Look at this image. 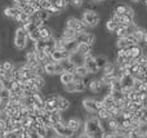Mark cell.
<instances>
[{
    "instance_id": "ee69618b",
    "label": "cell",
    "mask_w": 147,
    "mask_h": 138,
    "mask_svg": "<svg viewBox=\"0 0 147 138\" xmlns=\"http://www.w3.org/2000/svg\"><path fill=\"white\" fill-rule=\"evenodd\" d=\"M21 138H31L30 136H28V133H27V132H26V133L25 134H23V136L22 137H21Z\"/></svg>"
},
{
    "instance_id": "b9f144b4",
    "label": "cell",
    "mask_w": 147,
    "mask_h": 138,
    "mask_svg": "<svg viewBox=\"0 0 147 138\" xmlns=\"http://www.w3.org/2000/svg\"><path fill=\"white\" fill-rule=\"evenodd\" d=\"M103 138H114V134H112V133H106Z\"/></svg>"
},
{
    "instance_id": "d6986e66",
    "label": "cell",
    "mask_w": 147,
    "mask_h": 138,
    "mask_svg": "<svg viewBox=\"0 0 147 138\" xmlns=\"http://www.w3.org/2000/svg\"><path fill=\"white\" fill-rule=\"evenodd\" d=\"M58 79L62 85H66V84H70V83H74L78 77L75 76V74H71V72H62Z\"/></svg>"
},
{
    "instance_id": "4dcf8cb0",
    "label": "cell",
    "mask_w": 147,
    "mask_h": 138,
    "mask_svg": "<svg viewBox=\"0 0 147 138\" xmlns=\"http://www.w3.org/2000/svg\"><path fill=\"white\" fill-rule=\"evenodd\" d=\"M61 65H62V67H63V71H65V72H71V74H74V72H75L76 66L72 63L71 61H70V59L62 61V62H61Z\"/></svg>"
},
{
    "instance_id": "8992f818",
    "label": "cell",
    "mask_w": 147,
    "mask_h": 138,
    "mask_svg": "<svg viewBox=\"0 0 147 138\" xmlns=\"http://www.w3.org/2000/svg\"><path fill=\"white\" fill-rule=\"evenodd\" d=\"M43 69H44V74L49 75V76H54V75H61L63 71V67H62L61 63L58 62H53L51 58L43 65Z\"/></svg>"
},
{
    "instance_id": "7c38bea8",
    "label": "cell",
    "mask_w": 147,
    "mask_h": 138,
    "mask_svg": "<svg viewBox=\"0 0 147 138\" xmlns=\"http://www.w3.org/2000/svg\"><path fill=\"white\" fill-rule=\"evenodd\" d=\"M21 12H22V10L18 9V8L16 7L14 4L8 5V7L3 8V15H4L5 18H9V20H12L13 22L17 20V17L21 14Z\"/></svg>"
},
{
    "instance_id": "5b68a950",
    "label": "cell",
    "mask_w": 147,
    "mask_h": 138,
    "mask_svg": "<svg viewBox=\"0 0 147 138\" xmlns=\"http://www.w3.org/2000/svg\"><path fill=\"white\" fill-rule=\"evenodd\" d=\"M66 27L71 28V30H74L76 34H83V32H86L88 30V27H86L85 25H84V22L81 21V18L79 17H74V15H71V17H67L66 20Z\"/></svg>"
},
{
    "instance_id": "8fae6325",
    "label": "cell",
    "mask_w": 147,
    "mask_h": 138,
    "mask_svg": "<svg viewBox=\"0 0 147 138\" xmlns=\"http://www.w3.org/2000/svg\"><path fill=\"white\" fill-rule=\"evenodd\" d=\"M119 20L120 18L115 14H111L109 18L106 20V23H105V30H106L107 34H114L115 31L119 28Z\"/></svg>"
},
{
    "instance_id": "d6a6232c",
    "label": "cell",
    "mask_w": 147,
    "mask_h": 138,
    "mask_svg": "<svg viewBox=\"0 0 147 138\" xmlns=\"http://www.w3.org/2000/svg\"><path fill=\"white\" fill-rule=\"evenodd\" d=\"M114 35L116 36V39L127 38V36L129 35V32H128V27H120V26H119V28H117V30L114 32Z\"/></svg>"
},
{
    "instance_id": "ab89813d",
    "label": "cell",
    "mask_w": 147,
    "mask_h": 138,
    "mask_svg": "<svg viewBox=\"0 0 147 138\" xmlns=\"http://www.w3.org/2000/svg\"><path fill=\"white\" fill-rule=\"evenodd\" d=\"M105 1H107V0H90V3L92 4H103Z\"/></svg>"
},
{
    "instance_id": "7402d4cb",
    "label": "cell",
    "mask_w": 147,
    "mask_h": 138,
    "mask_svg": "<svg viewBox=\"0 0 147 138\" xmlns=\"http://www.w3.org/2000/svg\"><path fill=\"white\" fill-rule=\"evenodd\" d=\"M102 102V106H103V108H106V110H111L112 107H114L115 105H116V101L114 100V98L111 97V94H105V97L101 100Z\"/></svg>"
},
{
    "instance_id": "f35d334b",
    "label": "cell",
    "mask_w": 147,
    "mask_h": 138,
    "mask_svg": "<svg viewBox=\"0 0 147 138\" xmlns=\"http://www.w3.org/2000/svg\"><path fill=\"white\" fill-rule=\"evenodd\" d=\"M27 133H28V136H30L31 138H43V137H40L38 134V132L36 131H34V129H28L27 131Z\"/></svg>"
},
{
    "instance_id": "4316f807",
    "label": "cell",
    "mask_w": 147,
    "mask_h": 138,
    "mask_svg": "<svg viewBox=\"0 0 147 138\" xmlns=\"http://www.w3.org/2000/svg\"><path fill=\"white\" fill-rule=\"evenodd\" d=\"M115 46H116V49H127L132 46V44L128 40V38H120L115 40Z\"/></svg>"
},
{
    "instance_id": "cb8c5ba5",
    "label": "cell",
    "mask_w": 147,
    "mask_h": 138,
    "mask_svg": "<svg viewBox=\"0 0 147 138\" xmlns=\"http://www.w3.org/2000/svg\"><path fill=\"white\" fill-rule=\"evenodd\" d=\"M116 69H117V66H116V63H115V59H114V61H111V59H110L109 63H107L106 66H105V69L102 70V74H103V75H115ZM115 77H116V76H115Z\"/></svg>"
},
{
    "instance_id": "ac0fdd59",
    "label": "cell",
    "mask_w": 147,
    "mask_h": 138,
    "mask_svg": "<svg viewBox=\"0 0 147 138\" xmlns=\"http://www.w3.org/2000/svg\"><path fill=\"white\" fill-rule=\"evenodd\" d=\"M70 106H71V102L67 98L58 94V97H57V108H58V111L65 112V111H67L70 108Z\"/></svg>"
},
{
    "instance_id": "52a82bcc",
    "label": "cell",
    "mask_w": 147,
    "mask_h": 138,
    "mask_svg": "<svg viewBox=\"0 0 147 138\" xmlns=\"http://www.w3.org/2000/svg\"><path fill=\"white\" fill-rule=\"evenodd\" d=\"M53 129H54V132H56V136L59 138H72L76 136V133H74L71 129L66 125V120H65L63 123L53 125Z\"/></svg>"
},
{
    "instance_id": "44dd1931",
    "label": "cell",
    "mask_w": 147,
    "mask_h": 138,
    "mask_svg": "<svg viewBox=\"0 0 147 138\" xmlns=\"http://www.w3.org/2000/svg\"><path fill=\"white\" fill-rule=\"evenodd\" d=\"M94 59H96L97 67L99 69V71H102V70L105 69V66H106L110 61V58L106 54H97V56H94Z\"/></svg>"
},
{
    "instance_id": "816d5d0a",
    "label": "cell",
    "mask_w": 147,
    "mask_h": 138,
    "mask_svg": "<svg viewBox=\"0 0 147 138\" xmlns=\"http://www.w3.org/2000/svg\"><path fill=\"white\" fill-rule=\"evenodd\" d=\"M53 138H59V137H53Z\"/></svg>"
},
{
    "instance_id": "8d00e7d4",
    "label": "cell",
    "mask_w": 147,
    "mask_h": 138,
    "mask_svg": "<svg viewBox=\"0 0 147 138\" xmlns=\"http://www.w3.org/2000/svg\"><path fill=\"white\" fill-rule=\"evenodd\" d=\"M84 4H85L84 0H74V1L71 3V7H74L75 9H79V8H81Z\"/></svg>"
},
{
    "instance_id": "3957f363",
    "label": "cell",
    "mask_w": 147,
    "mask_h": 138,
    "mask_svg": "<svg viewBox=\"0 0 147 138\" xmlns=\"http://www.w3.org/2000/svg\"><path fill=\"white\" fill-rule=\"evenodd\" d=\"M81 21L84 22V25L89 28H96L99 26L101 23V14H99L97 10L94 9H89V8H85L81 13Z\"/></svg>"
},
{
    "instance_id": "e0dca14e",
    "label": "cell",
    "mask_w": 147,
    "mask_h": 138,
    "mask_svg": "<svg viewBox=\"0 0 147 138\" xmlns=\"http://www.w3.org/2000/svg\"><path fill=\"white\" fill-rule=\"evenodd\" d=\"M76 36H78V34H76L74 30H71V28L66 27V26H65V27L62 28L61 34H59V38H61V39H63L65 41L75 40V39H76Z\"/></svg>"
},
{
    "instance_id": "9c48e42d",
    "label": "cell",
    "mask_w": 147,
    "mask_h": 138,
    "mask_svg": "<svg viewBox=\"0 0 147 138\" xmlns=\"http://www.w3.org/2000/svg\"><path fill=\"white\" fill-rule=\"evenodd\" d=\"M66 125L69 127L70 129H71L74 133L78 134L79 132H83V129H84V121L81 120L80 118H78V116H72V118H70L69 120H66Z\"/></svg>"
},
{
    "instance_id": "277c9868",
    "label": "cell",
    "mask_w": 147,
    "mask_h": 138,
    "mask_svg": "<svg viewBox=\"0 0 147 138\" xmlns=\"http://www.w3.org/2000/svg\"><path fill=\"white\" fill-rule=\"evenodd\" d=\"M81 106H83L84 111L86 114H90V115H97V112L103 107L101 101L94 100V98H84Z\"/></svg>"
},
{
    "instance_id": "e575fe53",
    "label": "cell",
    "mask_w": 147,
    "mask_h": 138,
    "mask_svg": "<svg viewBox=\"0 0 147 138\" xmlns=\"http://www.w3.org/2000/svg\"><path fill=\"white\" fill-rule=\"evenodd\" d=\"M62 87H63L65 92L70 93V94H74V93H76V84H75V81L70 83V84H66V85H62Z\"/></svg>"
},
{
    "instance_id": "1f68e13d",
    "label": "cell",
    "mask_w": 147,
    "mask_h": 138,
    "mask_svg": "<svg viewBox=\"0 0 147 138\" xmlns=\"http://www.w3.org/2000/svg\"><path fill=\"white\" fill-rule=\"evenodd\" d=\"M96 116H97V118H98L101 121H106V120H109V119H111V114H110V111L106 110V108H103V107H102L101 110L97 112Z\"/></svg>"
},
{
    "instance_id": "60d3db41",
    "label": "cell",
    "mask_w": 147,
    "mask_h": 138,
    "mask_svg": "<svg viewBox=\"0 0 147 138\" xmlns=\"http://www.w3.org/2000/svg\"><path fill=\"white\" fill-rule=\"evenodd\" d=\"M76 138H89V136H86V134L84 133V132H80V133H79L78 136H76Z\"/></svg>"
},
{
    "instance_id": "9a60e30c",
    "label": "cell",
    "mask_w": 147,
    "mask_h": 138,
    "mask_svg": "<svg viewBox=\"0 0 147 138\" xmlns=\"http://www.w3.org/2000/svg\"><path fill=\"white\" fill-rule=\"evenodd\" d=\"M39 31H40L41 40H49V39H52V38H54V36H56L54 30L51 27V26H48V25L41 26V27L39 28Z\"/></svg>"
},
{
    "instance_id": "f907efd6",
    "label": "cell",
    "mask_w": 147,
    "mask_h": 138,
    "mask_svg": "<svg viewBox=\"0 0 147 138\" xmlns=\"http://www.w3.org/2000/svg\"><path fill=\"white\" fill-rule=\"evenodd\" d=\"M145 5H146V7H147V1H146V3H145Z\"/></svg>"
},
{
    "instance_id": "681fc988",
    "label": "cell",
    "mask_w": 147,
    "mask_h": 138,
    "mask_svg": "<svg viewBox=\"0 0 147 138\" xmlns=\"http://www.w3.org/2000/svg\"><path fill=\"white\" fill-rule=\"evenodd\" d=\"M9 1H12L13 4H14V3H17V0H9Z\"/></svg>"
},
{
    "instance_id": "f5cc1de1",
    "label": "cell",
    "mask_w": 147,
    "mask_h": 138,
    "mask_svg": "<svg viewBox=\"0 0 147 138\" xmlns=\"http://www.w3.org/2000/svg\"><path fill=\"white\" fill-rule=\"evenodd\" d=\"M26 1H28V0H26Z\"/></svg>"
},
{
    "instance_id": "74e56055",
    "label": "cell",
    "mask_w": 147,
    "mask_h": 138,
    "mask_svg": "<svg viewBox=\"0 0 147 138\" xmlns=\"http://www.w3.org/2000/svg\"><path fill=\"white\" fill-rule=\"evenodd\" d=\"M4 138H21V137L18 136L14 131H10V132H7V133H5Z\"/></svg>"
},
{
    "instance_id": "f6af8a7d",
    "label": "cell",
    "mask_w": 147,
    "mask_h": 138,
    "mask_svg": "<svg viewBox=\"0 0 147 138\" xmlns=\"http://www.w3.org/2000/svg\"><path fill=\"white\" fill-rule=\"evenodd\" d=\"M143 43L147 44V31H146V34H145V39H143Z\"/></svg>"
},
{
    "instance_id": "6da1fadb",
    "label": "cell",
    "mask_w": 147,
    "mask_h": 138,
    "mask_svg": "<svg viewBox=\"0 0 147 138\" xmlns=\"http://www.w3.org/2000/svg\"><path fill=\"white\" fill-rule=\"evenodd\" d=\"M83 132L89 136V138H103L106 134V131L103 128L102 121L96 115L88 116L84 120V129Z\"/></svg>"
},
{
    "instance_id": "f1b7e54d",
    "label": "cell",
    "mask_w": 147,
    "mask_h": 138,
    "mask_svg": "<svg viewBox=\"0 0 147 138\" xmlns=\"http://www.w3.org/2000/svg\"><path fill=\"white\" fill-rule=\"evenodd\" d=\"M78 40H70V41H65V50H67L69 53H75L76 49H78Z\"/></svg>"
},
{
    "instance_id": "30bf717a",
    "label": "cell",
    "mask_w": 147,
    "mask_h": 138,
    "mask_svg": "<svg viewBox=\"0 0 147 138\" xmlns=\"http://www.w3.org/2000/svg\"><path fill=\"white\" fill-rule=\"evenodd\" d=\"M76 40H78V43L88 44V45H90L92 48H93V46L96 45V43H97V36L94 35L93 32H89V31H86V32L79 34V35L76 36Z\"/></svg>"
},
{
    "instance_id": "d4e9b609",
    "label": "cell",
    "mask_w": 147,
    "mask_h": 138,
    "mask_svg": "<svg viewBox=\"0 0 147 138\" xmlns=\"http://www.w3.org/2000/svg\"><path fill=\"white\" fill-rule=\"evenodd\" d=\"M92 52H93V48H92L90 45H88V44H84V43H79L78 49H76V53L81 54V56H84V57H85L86 54H90Z\"/></svg>"
},
{
    "instance_id": "836d02e7",
    "label": "cell",
    "mask_w": 147,
    "mask_h": 138,
    "mask_svg": "<svg viewBox=\"0 0 147 138\" xmlns=\"http://www.w3.org/2000/svg\"><path fill=\"white\" fill-rule=\"evenodd\" d=\"M38 17L40 18V20L43 21V22L45 23V25L49 22V21H51V18H52V17H51V14H49V13L47 12V10H44V9H41L40 12H38Z\"/></svg>"
},
{
    "instance_id": "c3c4849f",
    "label": "cell",
    "mask_w": 147,
    "mask_h": 138,
    "mask_svg": "<svg viewBox=\"0 0 147 138\" xmlns=\"http://www.w3.org/2000/svg\"><path fill=\"white\" fill-rule=\"evenodd\" d=\"M143 138H147V132H145V133H143Z\"/></svg>"
},
{
    "instance_id": "d590c367",
    "label": "cell",
    "mask_w": 147,
    "mask_h": 138,
    "mask_svg": "<svg viewBox=\"0 0 147 138\" xmlns=\"http://www.w3.org/2000/svg\"><path fill=\"white\" fill-rule=\"evenodd\" d=\"M22 12L23 13H26V14L30 17V15H34L36 13V10H35V8L32 7V4H30V3H27V5H26L25 8L22 9Z\"/></svg>"
},
{
    "instance_id": "603a6c76",
    "label": "cell",
    "mask_w": 147,
    "mask_h": 138,
    "mask_svg": "<svg viewBox=\"0 0 147 138\" xmlns=\"http://www.w3.org/2000/svg\"><path fill=\"white\" fill-rule=\"evenodd\" d=\"M49 120H51V124L52 125H56V124H59V123H63L65 119L62 116V112L61 111H54V112L49 114Z\"/></svg>"
},
{
    "instance_id": "7dc6e473",
    "label": "cell",
    "mask_w": 147,
    "mask_h": 138,
    "mask_svg": "<svg viewBox=\"0 0 147 138\" xmlns=\"http://www.w3.org/2000/svg\"><path fill=\"white\" fill-rule=\"evenodd\" d=\"M133 138H143V136H141V134H137V136H134Z\"/></svg>"
},
{
    "instance_id": "484cf974",
    "label": "cell",
    "mask_w": 147,
    "mask_h": 138,
    "mask_svg": "<svg viewBox=\"0 0 147 138\" xmlns=\"http://www.w3.org/2000/svg\"><path fill=\"white\" fill-rule=\"evenodd\" d=\"M69 59L75 65L76 67H78V66H84V59H85V57L75 52V53H71V56H70Z\"/></svg>"
},
{
    "instance_id": "83f0119b",
    "label": "cell",
    "mask_w": 147,
    "mask_h": 138,
    "mask_svg": "<svg viewBox=\"0 0 147 138\" xmlns=\"http://www.w3.org/2000/svg\"><path fill=\"white\" fill-rule=\"evenodd\" d=\"M74 74H75V76L79 77V79H85V77H88L89 75H90L85 66H78L75 69V72H74Z\"/></svg>"
},
{
    "instance_id": "4fadbf2b",
    "label": "cell",
    "mask_w": 147,
    "mask_h": 138,
    "mask_svg": "<svg viewBox=\"0 0 147 138\" xmlns=\"http://www.w3.org/2000/svg\"><path fill=\"white\" fill-rule=\"evenodd\" d=\"M84 66L86 67V70L89 71V74L90 75H94V74H97V72H99V69L97 67L94 56L92 53L85 56V59H84Z\"/></svg>"
},
{
    "instance_id": "f546056e",
    "label": "cell",
    "mask_w": 147,
    "mask_h": 138,
    "mask_svg": "<svg viewBox=\"0 0 147 138\" xmlns=\"http://www.w3.org/2000/svg\"><path fill=\"white\" fill-rule=\"evenodd\" d=\"M1 66H3V70H4L5 72H12L13 70L16 69V63H14V61H12V59H4V61L1 62Z\"/></svg>"
},
{
    "instance_id": "2e32d148",
    "label": "cell",
    "mask_w": 147,
    "mask_h": 138,
    "mask_svg": "<svg viewBox=\"0 0 147 138\" xmlns=\"http://www.w3.org/2000/svg\"><path fill=\"white\" fill-rule=\"evenodd\" d=\"M30 81L32 83L34 87H35L36 90H39V92H41V90H43V88L47 85V81H45L44 75H34V76L31 77Z\"/></svg>"
},
{
    "instance_id": "7bdbcfd3",
    "label": "cell",
    "mask_w": 147,
    "mask_h": 138,
    "mask_svg": "<svg viewBox=\"0 0 147 138\" xmlns=\"http://www.w3.org/2000/svg\"><path fill=\"white\" fill-rule=\"evenodd\" d=\"M3 111H5V106H3L1 102H0V112H3Z\"/></svg>"
},
{
    "instance_id": "5bb4252c",
    "label": "cell",
    "mask_w": 147,
    "mask_h": 138,
    "mask_svg": "<svg viewBox=\"0 0 147 138\" xmlns=\"http://www.w3.org/2000/svg\"><path fill=\"white\" fill-rule=\"evenodd\" d=\"M70 56H71V53H69L67 50H57V49H54L51 54V59L53 62H58V63H61L62 61L69 59Z\"/></svg>"
},
{
    "instance_id": "ba28073f",
    "label": "cell",
    "mask_w": 147,
    "mask_h": 138,
    "mask_svg": "<svg viewBox=\"0 0 147 138\" xmlns=\"http://www.w3.org/2000/svg\"><path fill=\"white\" fill-rule=\"evenodd\" d=\"M120 84H121V88H123V92H124V94H127V93H130L133 90V88H134L136 77L132 76V75H129V74H127V75H124V76L120 79Z\"/></svg>"
},
{
    "instance_id": "bcb514c9",
    "label": "cell",
    "mask_w": 147,
    "mask_h": 138,
    "mask_svg": "<svg viewBox=\"0 0 147 138\" xmlns=\"http://www.w3.org/2000/svg\"><path fill=\"white\" fill-rule=\"evenodd\" d=\"M4 136H5V133H4V132L0 131V138H4Z\"/></svg>"
},
{
    "instance_id": "ffe728a7",
    "label": "cell",
    "mask_w": 147,
    "mask_h": 138,
    "mask_svg": "<svg viewBox=\"0 0 147 138\" xmlns=\"http://www.w3.org/2000/svg\"><path fill=\"white\" fill-rule=\"evenodd\" d=\"M128 49H129L130 57H132L134 61H137V59L143 54V46L142 45H132V46H129Z\"/></svg>"
},
{
    "instance_id": "7a4b0ae2",
    "label": "cell",
    "mask_w": 147,
    "mask_h": 138,
    "mask_svg": "<svg viewBox=\"0 0 147 138\" xmlns=\"http://www.w3.org/2000/svg\"><path fill=\"white\" fill-rule=\"evenodd\" d=\"M28 34L27 31L25 30V27L21 25H18L17 27L14 28L13 31V39H12V43L13 46H14L16 50H25L26 48L28 46Z\"/></svg>"
}]
</instances>
